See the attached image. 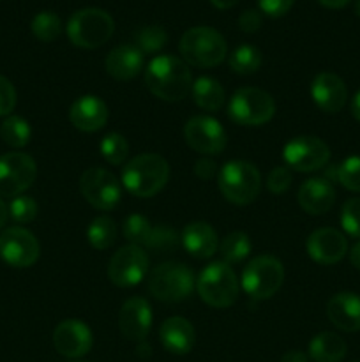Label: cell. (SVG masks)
<instances>
[{
	"mask_svg": "<svg viewBox=\"0 0 360 362\" xmlns=\"http://www.w3.org/2000/svg\"><path fill=\"white\" fill-rule=\"evenodd\" d=\"M108 106L97 95H81L69 110V120L83 133H95L108 122Z\"/></svg>",
	"mask_w": 360,
	"mask_h": 362,
	"instance_id": "20",
	"label": "cell"
},
{
	"mask_svg": "<svg viewBox=\"0 0 360 362\" xmlns=\"http://www.w3.org/2000/svg\"><path fill=\"white\" fill-rule=\"evenodd\" d=\"M282 158L289 170L309 173L327 165L330 159V148L316 136H296L286 144Z\"/></svg>",
	"mask_w": 360,
	"mask_h": 362,
	"instance_id": "13",
	"label": "cell"
},
{
	"mask_svg": "<svg viewBox=\"0 0 360 362\" xmlns=\"http://www.w3.org/2000/svg\"><path fill=\"white\" fill-rule=\"evenodd\" d=\"M355 13H356V16L360 18V0H356L355 2Z\"/></svg>",
	"mask_w": 360,
	"mask_h": 362,
	"instance_id": "52",
	"label": "cell"
},
{
	"mask_svg": "<svg viewBox=\"0 0 360 362\" xmlns=\"http://www.w3.org/2000/svg\"><path fill=\"white\" fill-rule=\"evenodd\" d=\"M253 250V244L247 233L244 232H232L222 239L219 244V251H221L224 264H239L244 258H247Z\"/></svg>",
	"mask_w": 360,
	"mask_h": 362,
	"instance_id": "29",
	"label": "cell"
},
{
	"mask_svg": "<svg viewBox=\"0 0 360 362\" xmlns=\"http://www.w3.org/2000/svg\"><path fill=\"white\" fill-rule=\"evenodd\" d=\"M337 182L348 191L360 193V156H349L337 166Z\"/></svg>",
	"mask_w": 360,
	"mask_h": 362,
	"instance_id": "36",
	"label": "cell"
},
{
	"mask_svg": "<svg viewBox=\"0 0 360 362\" xmlns=\"http://www.w3.org/2000/svg\"><path fill=\"white\" fill-rule=\"evenodd\" d=\"M7 218H9V207H7L6 202L0 198V230H2L4 225L7 223Z\"/></svg>",
	"mask_w": 360,
	"mask_h": 362,
	"instance_id": "50",
	"label": "cell"
},
{
	"mask_svg": "<svg viewBox=\"0 0 360 362\" xmlns=\"http://www.w3.org/2000/svg\"><path fill=\"white\" fill-rule=\"evenodd\" d=\"M239 27L246 34H254L261 27V14L256 9H246L240 14Z\"/></svg>",
	"mask_w": 360,
	"mask_h": 362,
	"instance_id": "43",
	"label": "cell"
},
{
	"mask_svg": "<svg viewBox=\"0 0 360 362\" xmlns=\"http://www.w3.org/2000/svg\"><path fill=\"white\" fill-rule=\"evenodd\" d=\"M349 262H352L353 267L360 271V240L353 244L352 250H349Z\"/></svg>",
	"mask_w": 360,
	"mask_h": 362,
	"instance_id": "46",
	"label": "cell"
},
{
	"mask_svg": "<svg viewBox=\"0 0 360 362\" xmlns=\"http://www.w3.org/2000/svg\"><path fill=\"white\" fill-rule=\"evenodd\" d=\"M353 362H360V361H353Z\"/></svg>",
	"mask_w": 360,
	"mask_h": 362,
	"instance_id": "53",
	"label": "cell"
},
{
	"mask_svg": "<svg viewBox=\"0 0 360 362\" xmlns=\"http://www.w3.org/2000/svg\"><path fill=\"white\" fill-rule=\"evenodd\" d=\"M99 151H101L102 158H104L109 165L119 166L126 161L127 154H129V144H127V140L122 134L109 133L101 140Z\"/></svg>",
	"mask_w": 360,
	"mask_h": 362,
	"instance_id": "33",
	"label": "cell"
},
{
	"mask_svg": "<svg viewBox=\"0 0 360 362\" xmlns=\"http://www.w3.org/2000/svg\"><path fill=\"white\" fill-rule=\"evenodd\" d=\"M217 186L222 197L235 205H247L261 191V173L253 163L228 161L217 172Z\"/></svg>",
	"mask_w": 360,
	"mask_h": 362,
	"instance_id": "6",
	"label": "cell"
},
{
	"mask_svg": "<svg viewBox=\"0 0 360 362\" xmlns=\"http://www.w3.org/2000/svg\"><path fill=\"white\" fill-rule=\"evenodd\" d=\"M184 138L193 151L203 156H217L226 147L224 127L208 115H196L187 120Z\"/></svg>",
	"mask_w": 360,
	"mask_h": 362,
	"instance_id": "15",
	"label": "cell"
},
{
	"mask_svg": "<svg viewBox=\"0 0 360 362\" xmlns=\"http://www.w3.org/2000/svg\"><path fill=\"white\" fill-rule=\"evenodd\" d=\"M352 115L360 122V92H356L352 99Z\"/></svg>",
	"mask_w": 360,
	"mask_h": 362,
	"instance_id": "49",
	"label": "cell"
},
{
	"mask_svg": "<svg viewBox=\"0 0 360 362\" xmlns=\"http://www.w3.org/2000/svg\"><path fill=\"white\" fill-rule=\"evenodd\" d=\"M159 339L169 354L186 356L194 349L196 331L187 318L172 317L162 322L161 329H159Z\"/></svg>",
	"mask_w": 360,
	"mask_h": 362,
	"instance_id": "22",
	"label": "cell"
},
{
	"mask_svg": "<svg viewBox=\"0 0 360 362\" xmlns=\"http://www.w3.org/2000/svg\"><path fill=\"white\" fill-rule=\"evenodd\" d=\"M198 296L212 308H229L239 299V279L224 262H212L196 279Z\"/></svg>",
	"mask_w": 360,
	"mask_h": 362,
	"instance_id": "5",
	"label": "cell"
},
{
	"mask_svg": "<svg viewBox=\"0 0 360 362\" xmlns=\"http://www.w3.org/2000/svg\"><path fill=\"white\" fill-rule=\"evenodd\" d=\"M106 73L119 81L133 80L143 69V53L133 45H120L106 55Z\"/></svg>",
	"mask_w": 360,
	"mask_h": 362,
	"instance_id": "25",
	"label": "cell"
},
{
	"mask_svg": "<svg viewBox=\"0 0 360 362\" xmlns=\"http://www.w3.org/2000/svg\"><path fill=\"white\" fill-rule=\"evenodd\" d=\"M136 356L141 357V359H148V357L152 356V346L148 345L147 341L138 343V346H136Z\"/></svg>",
	"mask_w": 360,
	"mask_h": 362,
	"instance_id": "48",
	"label": "cell"
},
{
	"mask_svg": "<svg viewBox=\"0 0 360 362\" xmlns=\"http://www.w3.org/2000/svg\"><path fill=\"white\" fill-rule=\"evenodd\" d=\"M145 83L157 99L175 103L191 94L193 74L189 66L179 57L159 55L147 66Z\"/></svg>",
	"mask_w": 360,
	"mask_h": 362,
	"instance_id": "1",
	"label": "cell"
},
{
	"mask_svg": "<svg viewBox=\"0 0 360 362\" xmlns=\"http://www.w3.org/2000/svg\"><path fill=\"white\" fill-rule=\"evenodd\" d=\"M169 179V165L162 156L145 154L136 156L126 163L122 170V184L133 197H155Z\"/></svg>",
	"mask_w": 360,
	"mask_h": 362,
	"instance_id": "2",
	"label": "cell"
},
{
	"mask_svg": "<svg viewBox=\"0 0 360 362\" xmlns=\"http://www.w3.org/2000/svg\"><path fill=\"white\" fill-rule=\"evenodd\" d=\"M284 281V267L270 255H260L246 265L242 272V288L256 300L270 299Z\"/></svg>",
	"mask_w": 360,
	"mask_h": 362,
	"instance_id": "8",
	"label": "cell"
},
{
	"mask_svg": "<svg viewBox=\"0 0 360 362\" xmlns=\"http://www.w3.org/2000/svg\"><path fill=\"white\" fill-rule=\"evenodd\" d=\"M32 34L42 42H52L62 34V21H60L59 14L52 13V11H42V13L35 14L34 20L30 23Z\"/></svg>",
	"mask_w": 360,
	"mask_h": 362,
	"instance_id": "32",
	"label": "cell"
},
{
	"mask_svg": "<svg viewBox=\"0 0 360 362\" xmlns=\"http://www.w3.org/2000/svg\"><path fill=\"white\" fill-rule=\"evenodd\" d=\"M152 230H154V226H152L150 221L141 214H131L129 218L124 221V235H126V239L129 240L131 244H134V246H147L148 239H150L152 235Z\"/></svg>",
	"mask_w": 360,
	"mask_h": 362,
	"instance_id": "34",
	"label": "cell"
},
{
	"mask_svg": "<svg viewBox=\"0 0 360 362\" xmlns=\"http://www.w3.org/2000/svg\"><path fill=\"white\" fill-rule=\"evenodd\" d=\"M263 57L253 45H242L229 55V67L239 74H253L261 67Z\"/></svg>",
	"mask_w": 360,
	"mask_h": 362,
	"instance_id": "31",
	"label": "cell"
},
{
	"mask_svg": "<svg viewBox=\"0 0 360 362\" xmlns=\"http://www.w3.org/2000/svg\"><path fill=\"white\" fill-rule=\"evenodd\" d=\"M85 200L99 211H112L122 197V184L104 168H87L80 179Z\"/></svg>",
	"mask_w": 360,
	"mask_h": 362,
	"instance_id": "11",
	"label": "cell"
},
{
	"mask_svg": "<svg viewBox=\"0 0 360 362\" xmlns=\"http://www.w3.org/2000/svg\"><path fill=\"white\" fill-rule=\"evenodd\" d=\"M168 42V34L159 25H148L136 32V48L141 53H155Z\"/></svg>",
	"mask_w": 360,
	"mask_h": 362,
	"instance_id": "35",
	"label": "cell"
},
{
	"mask_svg": "<svg viewBox=\"0 0 360 362\" xmlns=\"http://www.w3.org/2000/svg\"><path fill=\"white\" fill-rule=\"evenodd\" d=\"M293 182V173L288 166H275L267 175V187L270 193L282 194Z\"/></svg>",
	"mask_w": 360,
	"mask_h": 362,
	"instance_id": "40",
	"label": "cell"
},
{
	"mask_svg": "<svg viewBox=\"0 0 360 362\" xmlns=\"http://www.w3.org/2000/svg\"><path fill=\"white\" fill-rule=\"evenodd\" d=\"M41 246L32 232L9 226L0 233V258L14 269H27L39 260Z\"/></svg>",
	"mask_w": 360,
	"mask_h": 362,
	"instance_id": "14",
	"label": "cell"
},
{
	"mask_svg": "<svg viewBox=\"0 0 360 362\" xmlns=\"http://www.w3.org/2000/svg\"><path fill=\"white\" fill-rule=\"evenodd\" d=\"M191 95L194 103L205 112H219L226 99L222 85L212 76H200L196 81H193Z\"/></svg>",
	"mask_w": 360,
	"mask_h": 362,
	"instance_id": "27",
	"label": "cell"
},
{
	"mask_svg": "<svg viewBox=\"0 0 360 362\" xmlns=\"http://www.w3.org/2000/svg\"><path fill=\"white\" fill-rule=\"evenodd\" d=\"M193 172L198 179L208 180L212 179V177H215V173H217V165H215V161H212V159L201 158L194 163Z\"/></svg>",
	"mask_w": 360,
	"mask_h": 362,
	"instance_id": "44",
	"label": "cell"
},
{
	"mask_svg": "<svg viewBox=\"0 0 360 362\" xmlns=\"http://www.w3.org/2000/svg\"><path fill=\"white\" fill-rule=\"evenodd\" d=\"M274 98L256 87L239 88L228 106L229 119L239 126H263L274 117Z\"/></svg>",
	"mask_w": 360,
	"mask_h": 362,
	"instance_id": "9",
	"label": "cell"
},
{
	"mask_svg": "<svg viewBox=\"0 0 360 362\" xmlns=\"http://www.w3.org/2000/svg\"><path fill=\"white\" fill-rule=\"evenodd\" d=\"M152 308L143 297H131L120 308L119 327L124 338L129 341H145L152 329Z\"/></svg>",
	"mask_w": 360,
	"mask_h": 362,
	"instance_id": "17",
	"label": "cell"
},
{
	"mask_svg": "<svg viewBox=\"0 0 360 362\" xmlns=\"http://www.w3.org/2000/svg\"><path fill=\"white\" fill-rule=\"evenodd\" d=\"M342 230L353 239H360V198H349L341 211Z\"/></svg>",
	"mask_w": 360,
	"mask_h": 362,
	"instance_id": "39",
	"label": "cell"
},
{
	"mask_svg": "<svg viewBox=\"0 0 360 362\" xmlns=\"http://www.w3.org/2000/svg\"><path fill=\"white\" fill-rule=\"evenodd\" d=\"M0 136L7 145L14 148H21L30 141L32 129L30 124L18 115H9L0 126Z\"/></svg>",
	"mask_w": 360,
	"mask_h": 362,
	"instance_id": "30",
	"label": "cell"
},
{
	"mask_svg": "<svg viewBox=\"0 0 360 362\" xmlns=\"http://www.w3.org/2000/svg\"><path fill=\"white\" fill-rule=\"evenodd\" d=\"M37 211V202L30 197H25V194L14 197L9 204V216L16 223H21V225L34 221Z\"/></svg>",
	"mask_w": 360,
	"mask_h": 362,
	"instance_id": "38",
	"label": "cell"
},
{
	"mask_svg": "<svg viewBox=\"0 0 360 362\" xmlns=\"http://www.w3.org/2000/svg\"><path fill=\"white\" fill-rule=\"evenodd\" d=\"M311 98L325 113H339L346 105L348 90L337 74L320 73L311 83Z\"/></svg>",
	"mask_w": 360,
	"mask_h": 362,
	"instance_id": "19",
	"label": "cell"
},
{
	"mask_svg": "<svg viewBox=\"0 0 360 362\" xmlns=\"http://www.w3.org/2000/svg\"><path fill=\"white\" fill-rule=\"evenodd\" d=\"M87 239L94 250H108L116 240V225L108 216H99L90 223L87 230Z\"/></svg>",
	"mask_w": 360,
	"mask_h": 362,
	"instance_id": "28",
	"label": "cell"
},
{
	"mask_svg": "<svg viewBox=\"0 0 360 362\" xmlns=\"http://www.w3.org/2000/svg\"><path fill=\"white\" fill-rule=\"evenodd\" d=\"M14 106H16V88L6 76L0 74V117L11 115Z\"/></svg>",
	"mask_w": 360,
	"mask_h": 362,
	"instance_id": "41",
	"label": "cell"
},
{
	"mask_svg": "<svg viewBox=\"0 0 360 362\" xmlns=\"http://www.w3.org/2000/svg\"><path fill=\"white\" fill-rule=\"evenodd\" d=\"M115 32V21L106 11L97 7L80 9L67 21V37L74 46L95 49L106 45Z\"/></svg>",
	"mask_w": 360,
	"mask_h": 362,
	"instance_id": "4",
	"label": "cell"
},
{
	"mask_svg": "<svg viewBox=\"0 0 360 362\" xmlns=\"http://www.w3.org/2000/svg\"><path fill=\"white\" fill-rule=\"evenodd\" d=\"M258 4H260V9L263 11L267 16L279 18L292 9L295 0H258Z\"/></svg>",
	"mask_w": 360,
	"mask_h": 362,
	"instance_id": "42",
	"label": "cell"
},
{
	"mask_svg": "<svg viewBox=\"0 0 360 362\" xmlns=\"http://www.w3.org/2000/svg\"><path fill=\"white\" fill-rule=\"evenodd\" d=\"M194 290V274L186 264L166 262L157 265L148 276V292L162 303L186 300Z\"/></svg>",
	"mask_w": 360,
	"mask_h": 362,
	"instance_id": "7",
	"label": "cell"
},
{
	"mask_svg": "<svg viewBox=\"0 0 360 362\" xmlns=\"http://www.w3.org/2000/svg\"><path fill=\"white\" fill-rule=\"evenodd\" d=\"M148 274V255L143 247L124 246L116 251L108 264V278L120 288L136 286Z\"/></svg>",
	"mask_w": 360,
	"mask_h": 362,
	"instance_id": "12",
	"label": "cell"
},
{
	"mask_svg": "<svg viewBox=\"0 0 360 362\" xmlns=\"http://www.w3.org/2000/svg\"><path fill=\"white\" fill-rule=\"evenodd\" d=\"M318 2L323 7H327V9H342V7L348 6L352 0H318Z\"/></svg>",
	"mask_w": 360,
	"mask_h": 362,
	"instance_id": "47",
	"label": "cell"
},
{
	"mask_svg": "<svg viewBox=\"0 0 360 362\" xmlns=\"http://www.w3.org/2000/svg\"><path fill=\"white\" fill-rule=\"evenodd\" d=\"M346 352V341L335 332H320L309 343V357L314 362H341Z\"/></svg>",
	"mask_w": 360,
	"mask_h": 362,
	"instance_id": "26",
	"label": "cell"
},
{
	"mask_svg": "<svg viewBox=\"0 0 360 362\" xmlns=\"http://www.w3.org/2000/svg\"><path fill=\"white\" fill-rule=\"evenodd\" d=\"M37 165L25 152L0 156V197H20L34 184Z\"/></svg>",
	"mask_w": 360,
	"mask_h": 362,
	"instance_id": "10",
	"label": "cell"
},
{
	"mask_svg": "<svg viewBox=\"0 0 360 362\" xmlns=\"http://www.w3.org/2000/svg\"><path fill=\"white\" fill-rule=\"evenodd\" d=\"M299 204L307 214H325L335 204V187L325 177L306 180L299 189Z\"/></svg>",
	"mask_w": 360,
	"mask_h": 362,
	"instance_id": "21",
	"label": "cell"
},
{
	"mask_svg": "<svg viewBox=\"0 0 360 362\" xmlns=\"http://www.w3.org/2000/svg\"><path fill=\"white\" fill-rule=\"evenodd\" d=\"M94 345L90 327L81 320H64L53 331V346L56 352L69 359L87 356Z\"/></svg>",
	"mask_w": 360,
	"mask_h": 362,
	"instance_id": "16",
	"label": "cell"
},
{
	"mask_svg": "<svg viewBox=\"0 0 360 362\" xmlns=\"http://www.w3.org/2000/svg\"><path fill=\"white\" fill-rule=\"evenodd\" d=\"M281 362H309V357L300 352V350H292V352H286L281 357Z\"/></svg>",
	"mask_w": 360,
	"mask_h": 362,
	"instance_id": "45",
	"label": "cell"
},
{
	"mask_svg": "<svg viewBox=\"0 0 360 362\" xmlns=\"http://www.w3.org/2000/svg\"><path fill=\"white\" fill-rule=\"evenodd\" d=\"M327 317L341 331H360V296L353 292L335 293L327 304Z\"/></svg>",
	"mask_w": 360,
	"mask_h": 362,
	"instance_id": "24",
	"label": "cell"
},
{
	"mask_svg": "<svg viewBox=\"0 0 360 362\" xmlns=\"http://www.w3.org/2000/svg\"><path fill=\"white\" fill-rule=\"evenodd\" d=\"M180 55L194 67H215L224 60L228 46L224 37L212 27L189 28L180 39Z\"/></svg>",
	"mask_w": 360,
	"mask_h": 362,
	"instance_id": "3",
	"label": "cell"
},
{
	"mask_svg": "<svg viewBox=\"0 0 360 362\" xmlns=\"http://www.w3.org/2000/svg\"><path fill=\"white\" fill-rule=\"evenodd\" d=\"M306 247L316 264L334 265L348 253V240L335 228H318L309 235Z\"/></svg>",
	"mask_w": 360,
	"mask_h": 362,
	"instance_id": "18",
	"label": "cell"
},
{
	"mask_svg": "<svg viewBox=\"0 0 360 362\" xmlns=\"http://www.w3.org/2000/svg\"><path fill=\"white\" fill-rule=\"evenodd\" d=\"M212 6L217 7V9H229V7L235 6L239 0H210Z\"/></svg>",
	"mask_w": 360,
	"mask_h": 362,
	"instance_id": "51",
	"label": "cell"
},
{
	"mask_svg": "<svg viewBox=\"0 0 360 362\" xmlns=\"http://www.w3.org/2000/svg\"><path fill=\"white\" fill-rule=\"evenodd\" d=\"M180 244V235L173 228L166 225L154 226L152 230V235L147 243V250L157 251V253H162V251H172L175 250Z\"/></svg>",
	"mask_w": 360,
	"mask_h": 362,
	"instance_id": "37",
	"label": "cell"
},
{
	"mask_svg": "<svg viewBox=\"0 0 360 362\" xmlns=\"http://www.w3.org/2000/svg\"><path fill=\"white\" fill-rule=\"evenodd\" d=\"M184 250L194 258H210L219 250V239L215 230L205 221H193L184 226L180 235Z\"/></svg>",
	"mask_w": 360,
	"mask_h": 362,
	"instance_id": "23",
	"label": "cell"
}]
</instances>
